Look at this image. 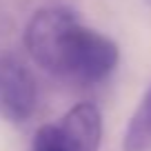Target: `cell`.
Wrapping results in <instances>:
<instances>
[{
  "label": "cell",
  "mask_w": 151,
  "mask_h": 151,
  "mask_svg": "<svg viewBox=\"0 0 151 151\" xmlns=\"http://www.w3.org/2000/svg\"><path fill=\"white\" fill-rule=\"evenodd\" d=\"M80 24V16L69 7L53 5L38 9L24 27V47L33 62L58 78H65Z\"/></svg>",
  "instance_id": "6da1fadb"
},
{
  "label": "cell",
  "mask_w": 151,
  "mask_h": 151,
  "mask_svg": "<svg viewBox=\"0 0 151 151\" xmlns=\"http://www.w3.org/2000/svg\"><path fill=\"white\" fill-rule=\"evenodd\" d=\"M120 51L118 45L109 36L100 33L98 29L80 24L73 40L69 62H67L65 80L76 85H96L113 73L118 67Z\"/></svg>",
  "instance_id": "7a4b0ae2"
},
{
  "label": "cell",
  "mask_w": 151,
  "mask_h": 151,
  "mask_svg": "<svg viewBox=\"0 0 151 151\" xmlns=\"http://www.w3.org/2000/svg\"><path fill=\"white\" fill-rule=\"evenodd\" d=\"M38 107V85L31 69L14 53H0V118L22 124Z\"/></svg>",
  "instance_id": "3957f363"
},
{
  "label": "cell",
  "mask_w": 151,
  "mask_h": 151,
  "mask_svg": "<svg viewBox=\"0 0 151 151\" xmlns=\"http://www.w3.org/2000/svg\"><path fill=\"white\" fill-rule=\"evenodd\" d=\"M65 151H98L102 142V113L93 102H78L56 124Z\"/></svg>",
  "instance_id": "277c9868"
},
{
  "label": "cell",
  "mask_w": 151,
  "mask_h": 151,
  "mask_svg": "<svg viewBox=\"0 0 151 151\" xmlns=\"http://www.w3.org/2000/svg\"><path fill=\"white\" fill-rule=\"evenodd\" d=\"M122 151H151V87L138 102L124 129Z\"/></svg>",
  "instance_id": "5b68a950"
},
{
  "label": "cell",
  "mask_w": 151,
  "mask_h": 151,
  "mask_svg": "<svg viewBox=\"0 0 151 151\" xmlns=\"http://www.w3.org/2000/svg\"><path fill=\"white\" fill-rule=\"evenodd\" d=\"M31 151H65L58 138L56 124H42L38 129L31 142Z\"/></svg>",
  "instance_id": "8992f818"
}]
</instances>
